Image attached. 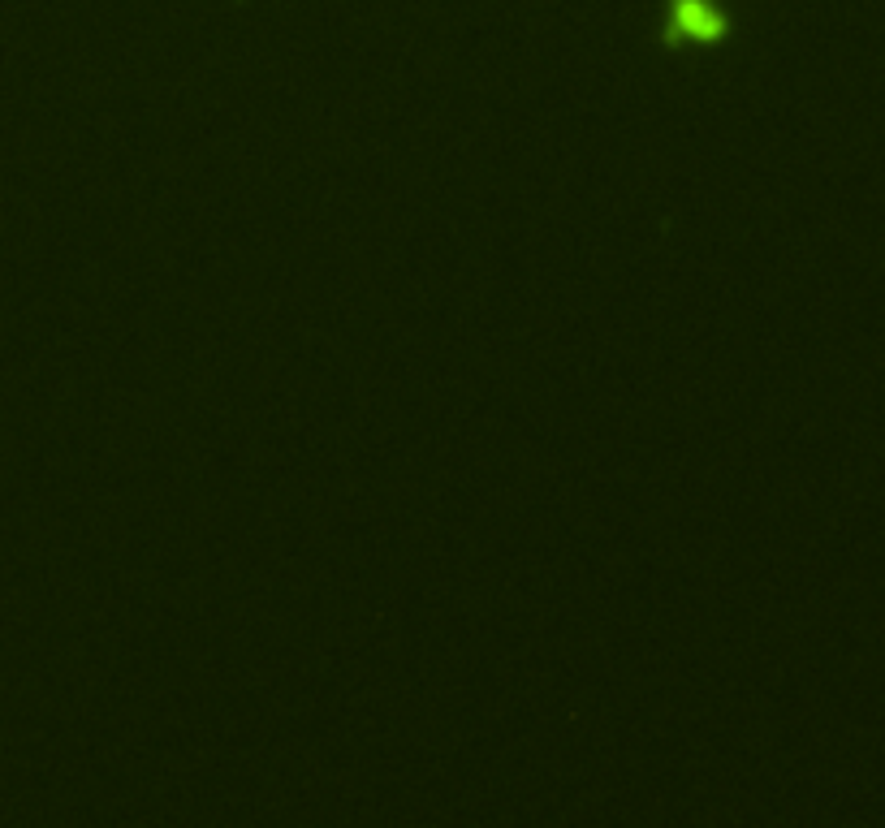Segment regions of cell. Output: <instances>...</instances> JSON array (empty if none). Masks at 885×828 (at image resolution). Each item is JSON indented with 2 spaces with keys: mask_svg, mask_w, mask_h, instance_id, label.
<instances>
[{
  "mask_svg": "<svg viewBox=\"0 0 885 828\" xmlns=\"http://www.w3.org/2000/svg\"><path fill=\"white\" fill-rule=\"evenodd\" d=\"M678 26L700 39H717L721 35V18L713 9H704L700 0H678Z\"/></svg>",
  "mask_w": 885,
  "mask_h": 828,
  "instance_id": "1",
  "label": "cell"
}]
</instances>
